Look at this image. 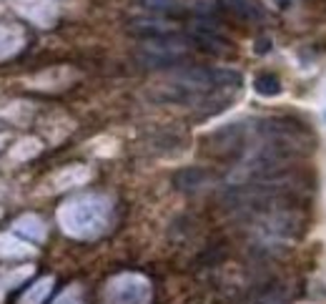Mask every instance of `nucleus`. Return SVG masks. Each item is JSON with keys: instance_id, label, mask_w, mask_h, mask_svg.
<instances>
[{"instance_id": "obj_1", "label": "nucleus", "mask_w": 326, "mask_h": 304, "mask_svg": "<svg viewBox=\"0 0 326 304\" xmlns=\"http://www.w3.org/2000/svg\"><path fill=\"white\" fill-rule=\"evenodd\" d=\"M141 5L163 18H183L189 13V8L181 0H141Z\"/></svg>"}, {"instance_id": "obj_4", "label": "nucleus", "mask_w": 326, "mask_h": 304, "mask_svg": "<svg viewBox=\"0 0 326 304\" xmlns=\"http://www.w3.org/2000/svg\"><path fill=\"white\" fill-rule=\"evenodd\" d=\"M254 91H256L259 96H263V98H276V96H281L284 85H281L278 76H273V73H261V76L254 78Z\"/></svg>"}, {"instance_id": "obj_7", "label": "nucleus", "mask_w": 326, "mask_h": 304, "mask_svg": "<svg viewBox=\"0 0 326 304\" xmlns=\"http://www.w3.org/2000/svg\"><path fill=\"white\" fill-rule=\"evenodd\" d=\"M256 51H259V53H266V51H268V40H261V43H259V48H256Z\"/></svg>"}, {"instance_id": "obj_3", "label": "nucleus", "mask_w": 326, "mask_h": 304, "mask_svg": "<svg viewBox=\"0 0 326 304\" xmlns=\"http://www.w3.org/2000/svg\"><path fill=\"white\" fill-rule=\"evenodd\" d=\"M223 3H226V8L234 15H239L244 20H259L261 15H263V10L259 8L256 0H223Z\"/></svg>"}, {"instance_id": "obj_6", "label": "nucleus", "mask_w": 326, "mask_h": 304, "mask_svg": "<svg viewBox=\"0 0 326 304\" xmlns=\"http://www.w3.org/2000/svg\"><path fill=\"white\" fill-rule=\"evenodd\" d=\"M45 289H51V279H43L40 284H38V289L35 292H30V294H25V299L23 304H38V299L45 294Z\"/></svg>"}, {"instance_id": "obj_2", "label": "nucleus", "mask_w": 326, "mask_h": 304, "mask_svg": "<svg viewBox=\"0 0 326 304\" xmlns=\"http://www.w3.org/2000/svg\"><path fill=\"white\" fill-rule=\"evenodd\" d=\"M206 181H208V173L203 168H186V171H178L173 176V184L181 191H196V189L206 186Z\"/></svg>"}, {"instance_id": "obj_5", "label": "nucleus", "mask_w": 326, "mask_h": 304, "mask_svg": "<svg viewBox=\"0 0 326 304\" xmlns=\"http://www.w3.org/2000/svg\"><path fill=\"white\" fill-rule=\"evenodd\" d=\"M289 302V289L276 284V287H268L263 294H261L259 304H286Z\"/></svg>"}]
</instances>
